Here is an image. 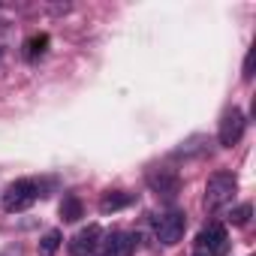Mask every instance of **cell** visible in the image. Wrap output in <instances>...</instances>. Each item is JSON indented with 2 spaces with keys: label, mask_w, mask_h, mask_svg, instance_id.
Masks as SVG:
<instances>
[{
  "label": "cell",
  "mask_w": 256,
  "mask_h": 256,
  "mask_svg": "<svg viewBox=\"0 0 256 256\" xmlns=\"http://www.w3.org/2000/svg\"><path fill=\"white\" fill-rule=\"evenodd\" d=\"M82 214H84V211H82V199H78L76 193H66V196H64V202H60V217H64V220H70V223H76Z\"/></svg>",
  "instance_id": "10"
},
{
  "label": "cell",
  "mask_w": 256,
  "mask_h": 256,
  "mask_svg": "<svg viewBox=\"0 0 256 256\" xmlns=\"http://www.w3.org/2000/svg\"><path fill=\"white\" fill-rule=\"evenodd\" d=\"M148 184H151V190L157 196H166V199H172L181 190V178H178L175 169H154V172H148Z\"/></svg>",
  "instance_id": "8"
},
{
  "label": "cell",
  "mask_w": 256,
  "mask_h": 256,
  "mask_svg": "<svg viewBox=\"0 0 256 256\" xmlns=\"http://www.w3.org/2000/svg\"><path fill=\"white\" fill-rule=\"evenodd\" d=\"M229 220H232L235 226H244V223L250 220V205H247V202H244V205H238V208L232 211V217H229Z\"/></svg>",
  "instance_id": "13"
},
{
  "label": "cell",
  "mask_w": 256,
  "mask_h": 256,
  "mask_svg": "<svg viewBox=\"0 0 256 256\" xmlns=\"http://www.w3.org/2000/svg\"><path fill=\"white\" fill-rule=\"evenodd\" d=\"M235 190H238L235 175L226 172V169H220V172H214V175L208 178V184H205V205H208V208H220V205L232 202Z\"/></svg>",
  "instance_id": "2"
},
{
  "label": "cell",
  "mask_w": 256,
  "mask_h": 256,
  "mask_svg": "<svg viewBox=\"0 0 256 256\" xmlns=\"http://www.w3.org/2000/svg\"><path fill=\"white\" fill-rule=\"evenodd\" d=\"M196 253H205V256H223V253H226V229H223L220 223L205 226V229L196 235Z\"/></svg>",
  "instance_id": "6"
},
{
  "label": "cell",
  "mask_w": 256,
  "mask_h": 256,
  "mask_svg": "<svg viewBox=\"0 0 256 256\" xmlns=\"http://www.w3.org/2000/svg\"><path fill=\"white\" fill-rule=\"evenodd\" d=\"M46 46H48V36H46V34L34 36V40L28 42V58H30V60H34V58H40V54L46 52Z\"/></svg>",
  "instance_id": "12"
},
{
  "label": "cell",
  "mask_w": 256,
  "mask_h": 256,
  "mask_svg": "<svg viewBox=\"0 0 256 256\" xmlns=\"http://www.w3.org/2000/svg\"><path fill=\"white\" fill-rule=\"evenodd\" d=\"M133 193H124V190H108V193H102V199H100V211L102 214H112V211H120V208H126V205H133Z\"/></svg>",
  "instance_id": "9"
},
{
  "label": "cell",
  "mask_w": 256,
  "mask_h": 256,
  "mask_svg": "<svg viewBox=\"0 0 256 256\" xmlns=\"http://www.w3.org/2000/svg\"><path fill=\"white\" fill-rule=\"evenodd\" d=\"M193 256H205V253H193Z\"/></svg>",
  "instance_id": "14"
},
{
  "label": "cell",
  "mask_w": 256,
  "mask_h": 256,
  "mask_svg": "<svg viewBox=\"0 0 256 256\" xmlns=\"http://www.w3.org/2000/svg\"><path fill=\"white\" fill-rule=\"evenodd\" d=\"M244 126H247V120H244L241 108H229V112L220 118L217 142H220L223 148H232V145H238V142H241V136H244Z\"/></svg>",
  "instance_id": "4"
},
{
  "label": "cell",
  "mask_w": 256,
  "mask_h": 256,
  "mask_svg": "<svg viewBox=\"0 0 256 256\" xmlns=\"http://www.w3.org/2000/svg\"><path fill=\"white\" fill-rule=\"evenodd\" d=\"M139 247V235L136 232H108L100 241L102 256H133Z\"/></svg>",
  "instance_id": "5"
},
{
  "label": "cell",
  "mask_w": 256,
  "mask_h": 256,
  "mask_svg": "<svg viewBox=\"0 0 256 256\" xmlns=\"http://www.w3.org/2000/svg\"><path fill=\"white\" fill-rule=\"evenodd\" d=\"M100 241H102V229L100 226H88L82 232H76L66 244V250L72 256H90L94 250H100Z\"/></svg>",
  "instance_id": "7"
},
{
  "label": "cell",
  "mask_w": 256,
  "mask_h": 256,
  "mask_svg": "<svg viewBox=\"0 0 256 256\" xmlns=\"http://www.w3.org/2000/svg\"><path fill=\"white\" fill-rule=\"evenodd\" d=\"M40 196H42L40 181H34V178H18V181H12V184L6 187V193H4V208H6L10 214H12V211H28Z\"/></svg>",
  "instance_id": "1"
},
{
  "label": "cell",
  "mask_w": 256,
  "mask_h": 256,
  "mask_svg": "<svg viewBox=\"0 0 256 256\" xmlns=\"http://www.w3.org/2000/svg\"><path fill=\"white\" fill-rule=\"evenodd\" d=\"M154 229H157V238L160 244L172 247L184 238V229H187V214L184 211H166L154 220Z\"/></svg>",
  "instance_id": "3"
},
{
  "label": "cell",
  "mask_w": 256,
  "mask_h": 256,
  "mask_svg": "<svg viewBox=\"0 0 256 256\" xmlns=\"http://www.w3.org/2000/svg\"><path fill=\"white\" fill-rule=\"evenodd\" d=\"M60 241H64V235H60L58 229H48V232L40 238V256H54L58 247H60Z\"/></svg>",
  "instance_id": "11"
}]
</instances>
